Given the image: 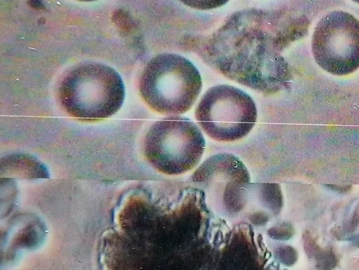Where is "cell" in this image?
<instances>
[{
  "mask_svg": "<svg viewBox=\"0 0 359 270\" xmlns=\"http://www.w3.org/2000/svg\"><path fill=\"white\" fill-rule=\"evenodd\" d=\"M143 149L149 165L158 172L180 175L197 166L205 152V140L190 119L171 116L150 126Z\"/></svg>",
  "mask_w": 359,
  "mask_h": 270,
  "instance_id": "cell-4",
  "label": "cell"
},
{
  "mask_svg": "<svg viewBox=\"0 0 359 270\" xmlns=\"http://www.w3.org/2000/svg\"><path fill=\"white\" fill-rule=\"evenodd\" d=\"M196 116L201 128L212 140L234 142L252 130L257 110L253 98L245 92L222 84L205 92Z\"/></svg>",
  "mask_w": 359,
  "mask_h": 270,
  "instance_id": "cell-5",
  "label": "cell"
},
{
  "mask_svg": "<svg viewBox=\"0 0 359 270\" xmlns=\"http://www.w3.org/2000/svg\"><path fill=\"white\" fill-rule=\"evenodd\" d=\"M280 18L261 9L236 12L205 41L200 55L229 79L260 93H274L288 76L280 51L306 29L304 18L283 25Z\"/></svg>",
  "mask_w": 359,
  "mask_h": 270,
  "instance_id": "cell-1",
  "label": "cell"
},
{
  "mask_svg": "<svg viewBox=\"0 0 359 270\" xmlns=\"http://www.w3.org/2000/svg\"><path fill=\"white\" fill-rule=\"evenodd\" d=\"M312 51L316 62L336 76L359 68V20L344 11L330 12L315 27Z\"/></svg>",
  "mask_w": 359,
  "mask_h": 270,
  "instance_id": "cell-6",
  "label": "cell"
},
{
  "mask_svg": "<svg viewBox=\"0 0 359 270\" xmlns=\"http://www.w3.org/2000/svg\"><path fill=\"white\" fill-rule=\"evenodd\" d=\"M126 89L117 71L105 64L87 62L72 68L59 88L62 108L71 116L100 120L116 114L123 104Z\"/></svg>",
  "mask_w": 359,
  "mask_h": 270,
  "instance_id": "cell-2",
  "label": "cell"
},
{
  "mask_svg": "<svg viewBox=\"0 0 359 270\" xmlns=\"http://www.w3.org/2000/svg\"><path fill=\"white\" fill-rule=\"evenodd\" d=\"M203 88L202 76L194 64L175 53L157 55L142 71L140 92L153 110L181 115L195 104Z\"/></svg>",
  "mask_w": 359,
  "mask_h": 270,
  "instance_id": "cell-3",
  "label": "cell"
}]
</instances>
